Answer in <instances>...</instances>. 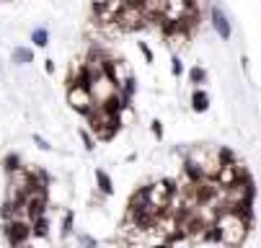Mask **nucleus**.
<instances>
[{
    "mask_svg": "<svg viewBox=\"0 0 261 248\" xmlns=\"http://www.w3.org/2000/svg\"><path fill=\"white\" fill-rule=\"evenodd\" d=\"M109 3H124V0H109Z\"/></svg>",
    "mask_w": 261,
    "mask_h": 248,
    "instance_id": "nucleus-26",
    "label": "nucleus"
},
{
    "mask_svg": "<svg viewBox=\"0 0 261 248\" xmlns=\"http://www.w3.org/2000/svg\"><path fill=\"white\" fill-rule=\"evenodd\" d=\"M192 109L199 112V114L210 109V96H207L204 91H194V96H192Z\"/></svg>",
    "mask_w": 261,
    "mask_h": 248,
    "instance_id": "nucleus-11",
    "label": "nucleus"
},
{
    "mask_svg": "<svg viewBox=\"0 0 261 248\" xmlns=\"http://www.w3.org/2000/svg\"><path fill=\"white\" fill-rule=\"evenodd\" d=\"M47 212V191H31L23 199V215L29 223H34L36 217H44Z\"/></svg>",
    "mask_w": 261,
    "mask_h": 248,
    "instance_id": "nucleus-4",
    "label": "nucleus"
},
{
    "mask_svg": "<svg viewBox=\"0 0 261 248\" xmlns=\"http://www.w3.org/2000/svg\"><path fill=\"white\" fill-rule=\"evenodd\" d=\"M13 62L16 65H29V62H34V52L29 47H16L13 49Z\"/></svg>",
    "mask_w": 261,
    "mask_h": 248,
    "instance_id": "nucleus-12",
    "label": "nucleus"
},
{
    "mask_svg": "<svg viewBox=\"0 0 261 248\" xmlns=\"http://www.w3.org/2000/svg\"><path fill=\"white\" fill-rule=\"evenodd\" d=\"M3 166H6L8 173H16V171H21V158H18V155H8V158L3 160Z\"/></svg>",
    "mask_w": 261,
    "mask_h": 248,
    "instance_id": "nucleus-16",
    "label": "nucleus"
},
{
    "mask_svg": "<svg viewBox=\"0 0 261 248\" xmlns=\"http://www.w3.org/2000/svg\"><path fill=\"white\" fill-rule=\"evenodd\" d=\"M72 220H75V215H72V212H67L65 220H62V238H67V235L72 233Z\"/></svg>",
    "mask_w": 261,
    "mask_h": 248,
    "instance_id": "nucleus-17",
    "label": "nucleus"
},
{
    "mask_svg": "<svg viewBox=\"0 0 261 248\" xmlns=\"http://www.w3.org/2000/svg\"><path fill=\"white\" fill-rule=\"evenodd\" d=\"M150 129H153V134H155V137H158V140H161V137H163V124H161V122H158V119H155V122H153V127H150Z\"/></svg>",
    "mask_w": 261,
    "mask_h": 248,
    "instance_id": "nucleus-22",
    "label": "nucleus"
},
{
    "mask_svg": "<svg viewBox=\"0 0 261 248\" xmlns=\"http://www.w3.org/2000/svg\"><path fill=\"white\" fill-rule=\"evenodd\" d=\"M6 238H8V243H11L13 248L26 245L29 238H31V223H29V220H21V217L8 220V225H6Z\"/></svg>",
    "mask_w": 261,
    "mask_h": 248,
    "instance_id": "nucleus-3",
    "label": "nucleus"
},
{
    "mask_svg": "<svg viewBox=\"0 0 261 248\" xmlns=\"http://www.w3.org/2000/svg\"><path fill=\"white\" fill-rule=\"evenodd\" d=\"M212 26H215V31L220 34V39H230V34H233L230 21H228V16L222 13L217 6H212Z\"/></svg>",
    "mask_w": 261,
    "mask_h": 248,
    "instance_id": "nucleus-7",
    "label": "nucleus"
},
{
    "mask_svg": "<svg viewBox=\"0 0 261 248\" xmlns=\"http://www.w3.org/2000/svg\"><path fill=\"white\" fill-rule=\"evenodd\" d=\"M140 52L145 54V62H153V52H150V47H147L145 42H140Z\"/></svg>",
    "mask_w": 261,
    "mask_h": 248,
    "instance_id": "nucleus-21",
    "label": "nucleus"
},
{
    "mask_svg": "<svg viewBox=\"0 0 261 248\" xmlns=\"http://www.w3.org/2000/svg\"><path fill=\"white\" fill-rule=\"evenodd\" d=\"M96 181H98V189L101 194H114V181H111V176L101 168H96Z\"/></svg>",
    "mask_w": 261,
    "mask_h": 248,
    "instance_id": "nucleus-10",
    "label": "nucleus"
},
{
    "mask_svg": "<svg viewBox=\"0 0 261 248\" xmlns=\"http://www.w3.org/2000/svg\"><path fill=\"white\" fill-rule=\"evenodd\" d=\"M171 62H173V65H171V73H173V75H181V73H184V65H181V60H178V57H173Z\"/></svg>",
    "mask_w": 261,
    "mask_h": 248,
    "instance_id": "nucleus-19",
    "label": "nucleus"
},
{
    "mask_svg": "<svg viewBox=\"0 0 261 248\" xmlns=\"http://www.w3.org/2000/svg\"><path fill=\"white\" fill-rule=\"evenodd\" d=\"M135 88H137V80H135V78H124V80L119 83V101H122L124 109H129V106H132Z\"/></svg>",
    "mask_w": 261,
    "mask_h": 248,
    "instance_id": "nucleus-8",
    "label": "nucleus"
},
{
    "mask_svg": "<svg viewBox=\"0 0 261 248\" xmlns=\"http://www.w3.org/2000/svg\"><path fill=\"white\" fill-rule=\"evenodd\" d=\"M31 39H34L36 47H47V44H49V34H47V29H36V31L31 34Z\"/></svg>",
    "mask_w": 261,
    "mask_h": 248,
    "instance_id": "nucleus-14",
    "label": "nucleus"
},
{
    "mask_svg": "<svg viewBox=\"0 0 261 248\" xmlns=\"http://www.w3.org/2000/svg\"><path fill=\"white\" fill-rule=\"evenodd\" d=\"M81 140H83V145H86V150H93L96 148V143H93V137L86 132V129H81Z\"/></svg>",
    "mask_w": 261,
    "mask_h": 248,
    "instance_id": "nucleus-18",
    "label": "nucleus"
},
{
    "mask_svg": "<svg viewBox=\"0 0 261 248\" xmlns=\"http://www.w3.org/2000/svg\"><path fill=\"white\" fill-rule=\"evenodd\" d=\"M184 173H186V179H189V184H197V181H202V179H204L202 168H199V166H197L189 155L184 158Z\"/></svg>",
    "mask_w": 261,
    "mask_h": 248,
    "instance_id": "nucleus-9",
    "label": "nucleus"
},
{
    "mask_svg": "<svg viewBox=\"0 0 261 248\" xmlns=\"http://www.w3.org/2000/svg\"><path fill=\"white\" fill-rule=\"evenodd\" d=\"M67 101H70L72 109L81 112V114L93 112V106H96V101H93L91 91H88V88H78V86H72V88L67 91Z\"/></svg>",
    "mask_w": 261,
    "mask_h": 248,
    "instance_id": "nucleus-5",
    "label": "nucleus"
},
{
    "mask_svg": "<svg viewBox=\"0 0 261 248\" xmlns=\"http://www.w3.org/2000/svg\"><path fill=\"white\" fill-rule=\"evenodd\" d=\"M215 228H217V240L225 243V245H230V248L241 245V243L246 240L248 230H251L238 215H233L230 209L220 212V215L215 217Z\"/></svg>",
    "mask_w": 261,
    "mask_h": 248,
    "instance_id": "nucleus-1",
    "label": "nucleus"
},
{
    "mask_svg": "<svg viewBox=\"0 0 261 248\" xmlns=\"http://www.w3.org/2000/svg\"><path fill=\"white\" fill-rule=\"evenodd\" d=\"M34 143H36V145H39L42 150H49V143H47V140H44V137H39V134H36V137H34Z\"/></svg>",
    "mask_w": 261,
    "mask_h": 248,
    "instance_id": "nucleus-23",
    "label": "nucleus"
},
{
    "mask_svg": "<svg viewBox=\"0 0 261 248\" xmlns=\"http://www.w3.org/2000/svg\"><path fill=\"white\" fill-rule=\"evenodd\" d=\"M44 70L52 75V73H55V62H52V60H47V62H44Z\"/></svg>",
    "mask_w": 261,
    "mask_h": 248,
    "instance_id": "nucleus-24",
    "label": "nucleus"
},
{
    "mask_svg": "<svg viewBox=\"0 0 261 248\" xmlns=\"http://www.w3.org/2000/svg\"><path fill=\"white\" fill-rule=\"evenodd\" d=\"M155 248H171V243H161V245H155Z\"/></svg>",
    "mask_w": 261,
    "mask_h": 248,
    "instance_id": "nucleus-25",
    "label": "nucleus"
},
{
    "mask_svg": "<svg viewBox=\"0 0 261 248\" xmlns=\"http://www.w3.org/2000/svg\"><path fill=\"white\" fill-rule=\"evenodd\" d=\"M96 106H98V109H101L106 117H122V112H124V106H122L117 91H114V93H109V96H106L103 101H98Z\"/></svg>",
    "mask_w": 261,
    "mask_h": 248,
    "instance_id": "nucleus-6",
    "label": "nucleus"
},
{
    "mask_svg": "<svg viewBox=\"0 0 261 248\" xmlns=\"http://www.w3.org/2000/svg\"><path fill=\"white\" fill-rule=\"evenodd\" d=\"M78 240H81L83 248H96V240H93L91 235H78Z\"/></svg>",
    "mask_w": 261,
    "mask_h": 248,
    "instance_id": "nucleus-20",
    "label": "nucleus"
},
{
    "mask_svg": "<svg viewBox=\"0 0 261 248\" xmlns=\"http://www.w3.org/2000/svg\"><path fill=\"white\" fill-rule=\"evenodd\" d=\"M47 233H49V223H47V217H36V220L31 223V235L44 238Z\"/></svg>",
    "mask_w": 261,
    "mask_h": 248,
    "instance_id": "nucleus-13",
    "label": "nucleus"
},
{
    "mask_svg": "<svg viewBox=\"0 0 261 248\" xmlns=\"http://www.w3.org/2000/svg\"><path fill=\"white\" fill-rule=\"evenodd\" d=\"M142 194H145L147 207L168 209V207H171V199H173V194H176V186H173V181H155V184H150V186H145Z\"/></svg>",
    "mask_w": 261,
    "mask_h": 248,
    "instance_id": "nucleus-2",
    "label": "nucleus"
},
{
    "mask_svg": "<svg viewBox=\"0 0 261 248\" xmlns=\"http://www.w3.org/2000/svg\"><path fill=\"white\" fill-rule=\"evenodd\" d=\"M204 78H207V73H204V67H192V70H189V80H192L194 86L204 83Z\"/></svg>",
    "mask_w": 261,
    "mask_h": 248,
    "instance_id": "nucleus-15",
    "label": "nucleus"
}]
</instances>
